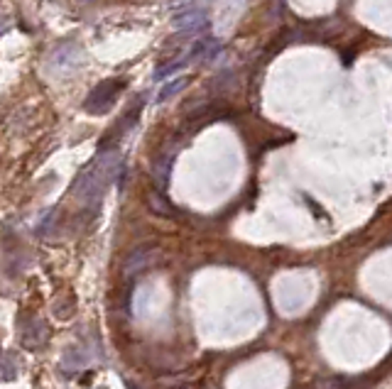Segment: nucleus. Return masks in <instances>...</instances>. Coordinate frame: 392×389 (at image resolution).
<instances>
[{
  "instance_id": "obj_10",
  "label": "nucleus",
  "mask_w": 392,
  "mask_h": 389,
  "mask_svg": "<svg viewBox=\"0 0 392 389\" xmlns=\"http://www.w3.org/2000/svg\"><path fill=\"white\" fill-rule=\"evenodd\" d=\"M147 206H150V209L155 211L157 216H164V218H172L174 216L172 204L164 199L162 191H150V196H147Z\"/></svg>"
},
{
  "instance_id": "obj_5",
  "label": "nucleus",
  "mask_w": 392,
  "mask_h": 389,
  "mask_svg": "<svg viewBox=\"0 0 392 389\" xmlns=\"http://www.w3.org/2000/svg\"><path fill=\"white\" fill-rule=\"evenodd\" d=\"M162 252L157 248H137L135 252L128 255V260L123 262V274L125 277H135L140 274V272L155 267L157 262H160Z\"/></svg>"
},
{
  "instance_id": "obj_4",
  "label": "nucleus",
  "mask_w": 392,
  "mask_h": 389,
  "mask_svg": "<svg viewBox=\"0 0 392 389\" xmlns=\"http://www.w3.org/2000/svg\"><path fill=\"white\" fill-rule=\"evenodd\" d=\"M50 340V326L42 321L40 316H28L23 318V326H20V343L28 350H37Z\"/></svg>"
},
{
  "instance_id": "obj_14",
  "label": "nucleus",
  "mask_w": 392,
  "mask_h": 389,
  "mask_svg": "<svg viewBox=\"0 0 392 389\" xmlns=\"http://www.w3.org/2000/svg\"><path fill=\"white\" fill-rule=\"evenodd\" d=\"M54 218H57V209H50L42 216V221L37 223V233H40V236H47V233L52 231V226H54Z\"/></svg>"
},
{
  "instance_id": "obj_7",
  "label": "nucleus",
  "mask_w": 392,
  "mask_h": 389,
  "mask_svg": "<svg viewBox=\"0 0 392 389\" xmlns=\"http://www.w3.org/2000/svg\"><path fill=\"white\" fill-rule=\"evenodd\" d=\"M88 360H91V355L83 350V345H71V348H67L64 355H62V370L76 372V370H81V367H86Z\"/></svg>"
},
{
  "instance_id": "obj_1",
  "label": "nucleus",
  "mask_w": 392,
  "mask_h": 389,
  "mask_svg": "<svg viewBox=\"0 0 392 389\" xmlns=\"http://www.w3.org/2000/svg\"><path fill=\"white\" fill-rule=\"evenodd\" d=\"M120 169H123V162H120V154L115 150L100 152L93 162H88L74 181V196L79 199V204L96 211L108 186L118 179Z\"/></svg>"
},
{
  "instance_id": "obj_2",
  "label": "nucleus",
  "mask_w": 392,
  "mask_h": 389,
  "mask_svg": "<svg viewBox=\"0 0 392 389\" xmlns=\"http://www.w3.org/2000/svg\"><path fill=\"white\" fill-rule=\"evenodd\" d=\"M123 88H125V81H120V79H108V81H100L98 86L86 95V100H83V108H86V113H91V115L108 113V110L113 108L115 98H118V93Z\"/></svg>"
},
{
  "instance_id": "obj_15",
  "label": "nucleus",
  "mask_w": 392,
  "mask_h": 389,
  "mask_svg": "<svg viewBox=\"0 0 392 389\" xmlns=\"http://www.w3.org/2000/svg\"><path fill=\"white\" fill-rule=\"evenodd\" d=\"M125 385H128V389H137L135 385H132V382H125Z\"/></svg>"
},
{
  "instance_id": "obj_12",
  "label": "nucleus",
  "mask_w": 392,
  "mask_h": 389,
  "mask_svg": "<svg viewBox=\"0 0 392 389\" xmlns=\"http://www.w3.org/2000/svg\"><path fill=\"white\" fill-rule=\"evenodd\" d=\"M192 62V54H184V57H177L174 62H169V64H164V66H160L155 71V81H160V79H167V76H172L174 71H179V69H184L187 64Z\"/></svg>"
},
{
  "instance_id": "obj_6",
  "label": "nucleus",
  "mask_w": 392,
  "mask_h": 389,
  "mask_svg": "<svg viewBox=\"0 0 392 389\" xmlns=\"http://www.w3.org/2000/svg\"><path fill=\"white\" fill-rule=\"evenodd\" d=\"M206 25H209V15L201 8L182 10V13H177L172 20L174 32H182V35H196V32H201Z\"/></svg>"
},
{
  "instance_id": "obj_9",
  "label": "nucleus",
  "mask_w": 392,
  "mask_h": 389,
  "mask_svg": "<svg viewBox=\"0 0 392 389\" xmlns=\"http://www.w3.org/2000/svg\"><path fill=\"white\" fill-rule=\"evenodd\" d=\"M20 375V360L15 353H0V382H10Z\"/></svg>"
},
{
  "instance_id": "obj_3",
  "label": "nucleus",
  "mask_w": 392,
  "mask_h": 389,
  "mask_svg": "<svg viewBox=\"0 0 392 389\" xmlns=\"http://www.w3.org/2000/svg\"><path fill=\"white\" fill-rule=\"evenodd\" d=\"M81 64H83L81 47L74 45V42H64V45H59L50 54L47 69H50V74H54V76H69V74L79 71Z\"/></svg>"
},
{
  "instance_id": "obj_16",
  "label": "nucleus",
  "mask_w": 392,
  "mask_h": 389,
  "mask_svg": "<svg viewBox=\"0 0 392 389\" xmlns=\"http://www.w3.org/2000/svg\"><path fill=\"white\" fill-rule=\"evenodd\" d=\"M79 3H93V0H79Z\"/></svg>"
},
{
  "instance_id": "obj_8",
  "label": "nucleus",
  "mask_w": 392,
  "mask_h": 389,
  "mask_svg": "<svg viewBox=\"0 0 392 389\" xmlns=\"http://www.w3.org/2000/svg\"><path fill=\"white\" fill-rule=\"evenodd\" d=\"M219 52H221V42L216 37H204V40H199L192 47L189 54H192V62H211Z\"/></svg>"
},
{
  "instance_id": "obj_13",
  "label": "nucleus",
  "mask_w": 392,
  "mask_h": 389,
  "mask_svg": "<svg viewBox=\"0 0 392 389\" xmlns=\"http://www.w3.org/2000/svg\"><path fill=\"white\" fill-rule=\"evenodd\" d=\"M172 157L174 154L169 152V154H164V157L157 159V164H155V181L160 184V189H164L167 186V181H169V169H172Z\"/></svg>"
},
{
  "instance_id": "obj_11",
  "label": "nucleus",
  "mask_w": 392,
  "mask_h": 389,
  "mask_svg": "<svg viewBox=\"0 0 392 389\" xmlns=\"http://www.w3.org/2000/svg\"><path fill=\"white\" fill-rule=\"evenodd\" d=\"M189 83L187 76H179V79H172V81H167L164 86L160 88V93H157V103H167L172 95H177L179 91H184Z\"/></svg>"
}]
</instances>
